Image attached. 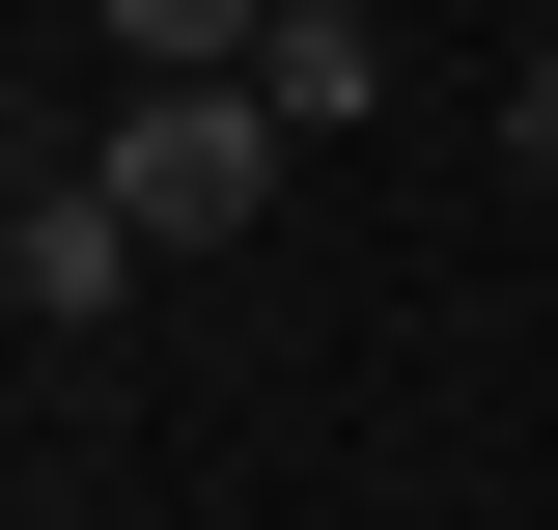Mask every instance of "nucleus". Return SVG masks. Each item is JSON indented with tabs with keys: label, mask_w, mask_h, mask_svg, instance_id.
I'll list each match as a JSON object with an SVG mask.
<instances>
[{
	"label": "nucleus",
	"mask_w": 558,
	"mask_h": 530,
	"mask_svg": "<svg viewBox=\"0 0 558 530\" xmlns=\"http://www.w3.org/2000/svg\"><path fill=\"white\" fill-rule=\"evenodd\" d=\"M140 196V252H223V224L279 196V84H112V140H84Z\"/></svg>",
	"instance_id": "obj_1"
},
{
	"label": "nucleus",
	"mask_w": 558,
	"mask_h": 530,
	"mask_svg": "<svg viewBox=\"0 0 558 530\" xmlns=\"http://www.w3.org/2000/svg\"><path fill=\"white\" fill-rule=\"evenodd\" d=\"M0 308H28V335H112V308H140V196L84 168V140H28V196H0Z\"/></svg>",
	"instance_id": "obj_2"
},
{
	"label": "nucleus",
	"mask_w": 558,
	"mask_h": 530,
	"mask_svg": "<svg viewBox=\"0 0 558 530\" xmlns=\"http://www.w3.org/2000/svg\"><path fill=\"white\" fill-rule=\"evenodd\" d=\"M252 84H279V140H336L363 84H391V28H363V0H279V57H252Z\"/></svg>",
	"instance_id": "obj_3"
},
{
	"label": "nucleus",
	"mask_w": 558,
	"mask_h": 530,
	"mask_svg": "<svg viewBox=\"0 0 558 530\" xmlns=\"http://www.w3.org/2000/svg\"><path fill=\"white\" fill-rule=\"evenodd\" d=\"M279 0H112V84H252Z\"/></svg>",
	"instance_id": "obj_4"
},
{
	"label": "nucleus",
	"mask_w": 558,
	"mask_h": 530,
	"mask_svg": "<svg viewBox=\"0 0 558 530\" xmlns=\"http://www.w3.org/2000/svg\"><path fill=\"white\" fill-rule=\"evenodd\" d=\"M502 168H531V196H558V57H502Z\"/></svg>",
	"instance_id": "obj_5"
}]
</instances>
